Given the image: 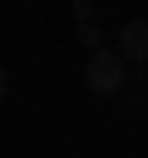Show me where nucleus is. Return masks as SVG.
<instances>
[{"label": "nucleus", "instance_id": "5", "mask_svg": "<svg viewBox=\"0 0 148 158\" xmlns=\"http://www.w3.org/2000/svg\"><path fill=\"white\" fill-rule=\"evenodd\" d=\"M5 94H10V74L0 69V99H5Z\"/></svg>", "mask_w": 148, "mask_h": 158}, {"label": "nucleus", "instance_id": "2", "mask_svg": "<svg viewBox=\"0 0 148 158\" xmlns=\"http://www.w3.org/2000/svg\"><path fill=\"white\" fill-rule=\"evenodd\" d=\"M118 54H123V64H143L148 69V20H128L118 30Z\"/></svg>", "mask_w": 148, "mask_h": 158}, {"label": "nucleus", "instance_id": "4", "mask_svg": "<svg viewBox=\"0 0 148 158\" xmlns=\"http://www.w3.org/2000/svg\"><path fill=\"white\" fill-rule=\"evenodd\" d=\"M74 15H79V25H89V20H94V5H89V0H74Z\"/></svg>", "mask_w": 148, "mask_h": 158}, {"label": "nucleus", "instance_id": "1", "mask_svg": "<svg viewBox=\"0 0 148 158\" xmlns=\"http://www.w3.org/2000/svg\"><path fill=\"white\" fill-rule=\"evenodd\" d=\"M84 84L94 89V94H104V99H113V94H123V54L118 49H94L89 54V64H84Z\"/></svg>", "mask_w": 148, "mask_h": 158}, {"label": "nucleus", "instance_id": "3", "mask_svg": "<svg viewBox=\"0 0 148 158\" xmlns=\"http://www.w3.org/2000/svg\"><path fill=\"white\" fill-rule=\"evenodd\" d=\"M74 40H79V44H89V54H94V49H104V44H99L104 35H99V25H94V20H89V25H79V35H74Z\"/></svg>", "mask_w": 148, "mask_h": 158}]
</instances>
